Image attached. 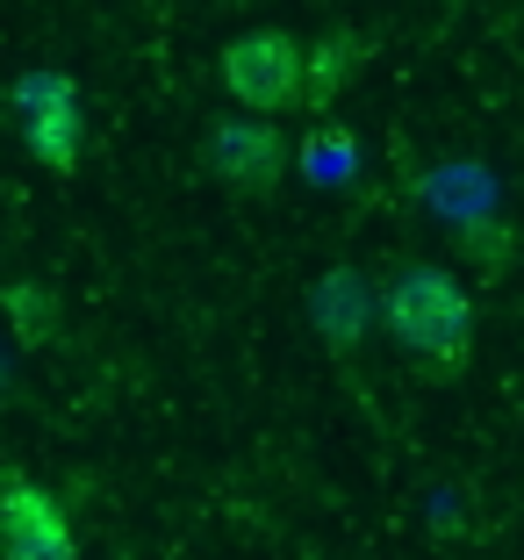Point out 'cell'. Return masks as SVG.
<instances>
[{
	"label": "cell",
	"mask_w": 524,
	"mask_h": 560,
	"mask_svg": "<svg viewBox=\"0 0 524 560\" xmlns=\"http://www.w3.org/2000/svg\"><path fill=\"white\" fill-rule=\"evenodd\" d=\"M381 330H388L403 352L431 366H459L475 352V302L445 266H403V273L381 288Z\"/></svg>",
	"instance_id": "cell-1"
},
{
	"label": "cell",
	"mask_w": 524,
	"mask_h": 560,
	"mask_svg": "<svg viewBox=\"0 0 524 560\" xmlns=\"http://www.w3.org/2000/svg\"><path fill=\"white\" fill-rule=\"evenodd\" d=\"M216 72H223V94L237 101V108H252V116H288V108H302V86H310V50L288 30H245V36L223 44Z\"/></svg>",
	"instance_id": "cell-2"
},
{
	"label": "cell",
	"mask_w": 524,
	"mask_h": 560,
	"mask_svg": "<svg viewBox=\"0 0 524 560\" xmlns=\"http://www.w3.org/2000/svg\"><path fill=\"white\" fill-rule=\"evenodd\" d=\"M8 108H15V130H22V144H30V159L44 165V173H72V165H80L86 108H80V86H72L66 72H22Z\"/></svg>",
	"instance_id": "cell-3"
},
{
	"label": "cell",
	"mask_w": 524,
	"mask_h": 560,
	"mask_svg": "<svg viewBox=\"0 0 524 560\" xmlns=\"http://www.w3.org/2000/svg\"><path fill=\"white\" fill-rule=\"evenodd\" d=\"M0 560H80L66 503L30 475H0Z\"/></svg>",
	"instance_id": "cell-4"
},
{
	"label": "cell",
	"mask_w": 524,
	"mask_h": 560,
	"mask_svg": "<svg viewBox=\"0 0 524 560\" xmlns=\"http://www.w3.org/2000/svg\"><path fill=\"white\" fill-rule=\"evenodd\" d=\"M201 159H209V173L223 187H245V195H266V187H280V173H288V144H280V122L273 116H237V122H216L209 137H201Z\"/></svg>",
	"instance_id": "cell-5"
},
{
	"label": "cell",
	"mask_w": 524,
	"mask_h": 560,
	"mask_svg": "<svg viewBox=\"0 0 524 560\" xmlns=\"http://www.w3.org/2000/svg\"><path fill=\"white\" fill-rule=\"evenodd\" d=\"M310 316H316V330H324L330 352H352V346H360V330H366V316H381V310H366L360 273H324V280H316V295H310Z\"/></svg>",
	"instance_id": "cell-6"
},
{
	"label": "cell",
	"mask_w": 524,
	"mask_h": 560,
	"mask_svg": "<svg viewBox=\"0 0 524 560\" xmlns=\"http://www.w3.org/2000/svg\"><path fill=\"white\" fill-rule=\"evenodd\" d=\"M310 50V86H302V108H324V101H338L345 86H352V72L366 66V44L360 36H316Z\"/></svg>",
	"instance_id": "cell-7"
},
{
	"label": "cell",
	"mask_w": 524,
	"mask_h": 560,
	"mask_svg": "<svg viewBox=\"0 0 524 560\" xmlns=\"http://www.w3.org/2000/svg\"><path fill=\"white\" fill-rule=\"evenodd\" d=\"M0 310H8L22 346H50V338H58V295H50L44 280H8V288H0Z\"/></svg>",
	"instance_id": "cell-8"
},
{
	"label": "cell",
	"mask_w": 524,
	"mask_h": 560,
	"mask_svg": "<svg viewBox=\"0 0 524 560\" xmlns=\"http://www.w3.org/2000/svg\"><path fill=\"white\" fill-rule=\"evenodd\" d=\"M459 252H467V259L481 266V273H503L510 259H517V231H510L503 215L496 209H475V215H459Z\"/></svg>",
	"instance_id": "cell-9"
}]
</instances>
